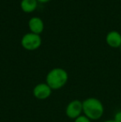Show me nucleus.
<instances>
[{"label": "nucleus", "instance_id": "nucleus-1", "mask_svg": "<svg viewBox=\"0 0 121 122\" xmlns=\"http://www.w3.org/2000/svg\"><path fill=\"white\" fill-rule=\"evenodd\" d=\"M83 115L91 121H97L103 116L105 112L104 105L95 97H89L82 101Z\"/></svg>", "mask_w": 121, "mask_h": 122}, {"label": "nucleus", "instance_id": "nucleus-14", "mask_svg": "<svg viewBox=\"0 0 121 122\" xmlns=\"http://www.w3.org/2000/svg\"><path fill=\"white\" fill-rule=\"evenodd\" d=\"M120 3H121V0H120Z\"/></svg>", "mask_w": 121, "mask_h": 122}, {"label": "nucleus", "instance_id": "nucleus-9", "mask_svg": "<svg viewBox=\"0 0 121 122\" xmlns=\"http://www.w3.org/2000/svg\"><path fill=\"white\" fill-rule=\"evenodd\" d=\"M92 121L89 119L88 117H86L85 115H81L79 117H77L76 119L74 120V122H91Z\"/></svg>", "mask_w": 121, "mask_h": 122}, {"label": "nucleus", "instance_id": "nucleus-12", "mask_svg": "<svg viewBox=\"0 0 121 122\" xmlns=\"http://www.w3.org/2000/svg\"><path fill=\"white\" fill-rule=\"evenodd\" d=\"M103 122H115V121H114V120H107V121H105Z\"/></svg>", "mask_w": 121, "mask_h": 122}, {"label": "nucleus", "instance_id": "nucleus-10", "mask_svg": "<svg viewBox=\"0 0 121 122\" xmlns=\"http://www.w3.org/2000/svg\"><path fill=\"white\" fill-rule=\"evenodd\" d=\"M113 120L115 122H121V111H119L115 113Z\"/></svg>", "mask_w": 121, "mask_h": 122}, {"label": "nucleus", "instance_id": "nucleus-6", "mask_svg": "<svg viewBox=\"0 0 121 122\" xmlns=\"http://www.w3.org/2000/svg\"><path fill=\"white\" fill-rule=\"evenodd\" d=\"M105 42L112 48H120L121 46V33L118 31H110L105 37Z\"/></svg>", "mask_w": 121, "mask_h": 122}, {"label": "nucleus", "instance_id": "nucleus-11", "mask_svg": "<svg viewBox=\"0 0 121 122\" xmlns=\"http://www.w3.org/2000/svg\"><path fill=\"white\" fill-rule=\"evenodd\" d=\"M51 0H37V2H39V3H48V2H50Z\"/></svg>", "mask_w": 121, "mask_h": 122}, {"label": "nucleus", "instance_id": "nucleus-3", "mask_svg": "<svg viewBox=\"0 0 121 122\" xmlns=\"http://www.w3.org/2000/svg\"><path fill=\"white\" fill-rule=\"evenodd\" d=\"M22 47L28 51H34L41 47L42 45V38L38 34L28 32L26 33L21 40Z\"/></svg>", "mask_w": 121, "mask_h": 122}, {"label": "nucleus", "instance_id": "nucleus-7", "mask_svg": "<svg viewBox=\"0 0 121 122\" xmlns=\"http://www.w3.org/2000/svg\"><path fill=\"white\" fill-rule=\"evenodd\" d=\"M28 27L31 32L40 35L44 30V23L39 17H32L28 22Z\"/></svg>", "mask_w": 121, "mask_h": 122}, {"label": "nucleus", "instance_id": "nucleus-4", "mask_svg": "<svg viewBox=\"0 0 121 122\" xmlns=\"http://www.w3.org/2000/svg\"><path fill=\"white\" fill-rule=\"evenodd\" d=\"M66 115L70 119H76L83 114L82 101L79 100H73L70 101L66 107Z\"/></svg>", "mask_w": 121, "mask_h": 122}, {"label": "nucleus", "instance_id": "nucleus-13", "mask_svg": "<svg viewBox=\"0 0 121 122\" xmlns=\"http://www.w3.org/2000/svg\"><path fill=\"white\" fill-rule=\"evenodd\" d=\"M120 51H121V46H120Z\"/></svg>", "mask_w": 121, "mask_h": 122}, {"label": "nucleus", "instance_id": "nucleus-5", "mask_svg": "<svg viewBox=\"0 0 121 122\" xmlns=\"http://www.w3.org/2000/svg\"><path fill=\"white\" fill-rule=\"evenodd\" d=\"M52 90L46 82L36 85L33 88V91H32V94H33L34 97L38 100H42V101L50 97L52 95Z\"/></svg>", "mask_w": 121, "mask_h": 122}, {"label": "nucleus", "instance_id": "nucleus-2", "mask_svg": "<svg viewBox=\"0 0 121 122\" xmlns=\"http://www.w3.org/2000/svg\"><path fill=\"white\" fill-rule=\"evenodd\" d=\"M68 73L65 69L56 67L52 69L46 76V83L52 91L60 90L66 86L68 81Z\"/></svg>", "mask_w": 121, "mask_h": 122}, {"label": "nucleus", "instance_id": "nucleus-8", "mask_svg": "<svg viewBox=\"0 0 121 122\" xmlns=\"http://www.w3.org/2000/svg\"><path fill=\"white\" fill-rule=\"evenodd\" d=\"M38 2L37 0H22L21 1V8L24 13H30L35 11L37 8Z\"/></svg>", "mask_w": 121, "mask_h": 122}]
</instances>
